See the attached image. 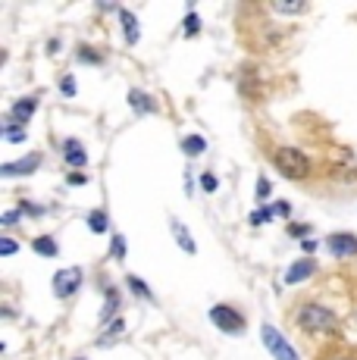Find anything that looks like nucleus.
Instances as JSON below:
<instances>
[{"mask_svg":"<svg viewBox=\"0 0 357 360\" xmlns=\"http://www.w3.org/2000/svg\"><path fill=\"white\" fill-rule=\"evenodd\" d=\"M294 323H298V329L313 332V335L339 332V316H335L329 307H323V304H304V307H298Z\"/></svg>","mask_w":357,"mask_h":360,"instance_id":"obj_1","label":"nucleus"},{"mask_svg":"<svg viewBox=\"0 0 357 360\" xmlns=\"http://www.w3.org/2000/svg\"><path fill=\"white\" fill-rule=\"evenodd\" d=\"M270 160L285 179H294V182L311 176V160H307L304 150H298V148H276L270 154Z\"/></svg>","mask_w":357,"mask_h":360,"instance_id":"obj_2","label":"nucleus"},{"mask_svg":"<svg viewBox=\"0 0 357 360\" xmlns=\"http://www.w3.org/2000/svg\"><path fill=\"white\" fill-rule=\"evenodd\" d=\"M260 338H264V348L270 351L276 360H301V354L294 351V345L288 342L273 323H264V326H260Z\"/></svg>","mask_w":357,"mask_h":360,"instance_id":"obj_3","label":"nucleus"},{"mask_svg":"<svg viewBox=\"0 0 357 360\" xmlns=\"http://www.w3.org/2000/svg\"><path fill=\"white\" fill-rule=\"evenodd\" d=\"M210 320H214L216 329L229 332V335H238V332H245V316L238 314L232 304H216V307L210 310Z\"/></svg>","mask_w":357,"mask_h":360,"instance_id":"obj_4","label":"nucleus"},{"mask_svg":"<svg viewBox=\"0 0 357 360\" xmlns=\"http://www.w3.org/2000/svg\"><path fill=\"white\" fill-rule=\"evenodd\" d=\"M79 288H82V269L79 266L60 269V273L53 276V295L57 297H72Z\"/></svg>","mask_w":357,"mask_h":360,"instance_id":"obj_5","label":"nucleus"},{"mask_svg":"<svg viewBox=\"0 0 357 360\" xmlns=\"http://www.w3.org/2000/svg\"><path fill=\"white\" fill-rule=\"evenodd\" d=\"M326 251L332 257H357V235L351 232H332L326 238Z\"/></svg>","mask_w":357,"mask_h":360,"instance_id":"obj_6","label":"nucleus"},{"mask_svg":"<svg viewBox=\"0 0 357 360\" xmlns=\"http://www.w3.org/2000/svg\"><path fill=\"white\" fill-rule=\"evenodd\" d=\"M35 110H38V98H19V101L10 107L6 120L16 122V126H29V120L35 116Z\"/></svg>","mask_w":357,"mask_h":360,"instance_id":"obj_7","label":"nucleus"},{"mask_svg":"<svg viewBox=\"0 0 357 360\" xmlns=\"http://www.w3.org/2000/svg\"><path fill=\"white\" fill-rule=\"evenodd\" d=\"M41 166V157L32 154L29 160H13V163H4L0 166V176L4 179H16V176H29V172H35Z\"/></svg>","mask_w":357,"mask_h":360,"instance_id":"obj_8","label":"nucleus"},{"mask_svg":"<svg viewBox=\"0 0 357 360\" xmlns=\"http://www.w3.org/2000/svg\"><path fill=\"white\" fill-rule=\"evenodd\" d=\"M313 273H317V263H313L311 257L292 263V266H288V273H285V285H298V282H307Z\"/></svg>","mask_w":357,"mask_h":360,"instance_id":"obj_9","label":"nucleus"},{"mask_svg":"<svg viewBox=\"0 0 357 360\" xmlns=\"http://www.w3.org/2000/svg\"><path fill=\"white\" fill-rule=\"evenodd\" d=\"M119 22H122V34H126V44H138V41H141V29H138L135 13L132 10H119Z\"/></svg>","mask_w":357,"mask_h":360,"instance_id":"obj_10","label":"nucleus"},{"mask_svg":"<svg viewBox=\"0 0 357 360\" xmlns=\"http://www.w3.org/2000/svg\"><path fill=\"white\" fill-rule=\"evenodd\" d=\"M173 238H176V245L182 248L185 254H195L197 251V245H195V238H191V232H188V226L182 223V219H173Z\"/></svg>","mask_w":357,"mask_h":360,"instance_id":"obj_11","label":"nucleus"},{"mask_svg":"<svg viewBox=\"0 0 357 360\" xmlns=\"http://www.w3.org/2000/svg\"><path fill=\"white\" fill-rule=\"evenodd\" d=\"M129 107H132L135 113H154L157 103H154V98H150L148 91H141V88H132V91H129Z\"/></svg>","mask_w":357,"mask_h":360,"instance_id":"obj_12","label":"nucleus"},{"mask_svg":"<svg viewBox=\"0 0 357 360\" xmlns=\"http://www.w3.org/2000/svg\"><path fill=\"white\" fill-rule=\"evenodd\" d=\"M63 157H66V163H70V166H79V169H82V166L88 163V157H85V148H82L79 141H72V138H70V141L63 144Z\"/></svg>","mask_w":357,"mask_h":360,"instance_id":"obj_13","label":"nucleus"},{"mask_svg":"<svg viewBox=\"0 0 357 360\" xmlns=\"http://www.w3.org/2000/svg\"><path fill=\"white\" fill-rule=\"evenodd\" d=\"M182 150H185V157H201L204 150H207V141H204L201 135H185L182 138Z\"/></svg>","mask_w":357,"mask_h":360,"instance_id":"obj_14","label":"nucleus"},{"mask_svg":"<svg viewBox=\"0 0 357 360\" xmlns=\"http://www.w3.org/2000/svg\"><path fill=\"white\" fill-rule=\"evenodd\" d=\"M32 248L41 254V257H57L60 254V248H57V241L51 238V235H38L35 241H32Z\"/></svg>","mask_w":357,"mask_h":360,"instance_id":"obj_15","label":"nucleus"},{"mask_svg":"<svg viewBox=\"0 0 357 360\" xmlns=\"http://www.w3.org/2000/svg\"><path fill=\"white\" fill-rule=\"evenodd\" d=\"M0 135H4V141H10V144L25 141V126H16V122L6 120V122H4V129H0Z\"/></svg>","mask_w":357,"mask_h":360,"instance_id":"obj_16","label":"nucleus"},{"mask_svg":"<svg viewBox=\"0 0 357 360\" xmlns=\"http://www.w3.org/2000/svg\"><path fill=\"white\" fill-rule=\"evenodd\" d=\"M88 229H91L94 235H100V232H107L110 229V217L104 210H94L91 217H88Z\"/></svg>","mask_w":357,"mask_h":360,"instance_id":"obj_17","label":"nucleus"},{"mask_svg":"<svg viewBox=\"0 0 357 360\" xmlns=\"http://www.w3.org/2000/svg\"><path fill=\"white\" fill-rule=\"evenodd\" d=\"M116 310H119V292H116L113 285H107V307H104V314H100V320H110Z\"/></svg>","mask_w":357,"mask_h":360,"instance_id":"obj_18","label":"nucleus"},{"mask_svg":"<svg viewBox=\"0 0 357 360\" xmlns=\"http://www.w3.org/2000/svg\"><path fill=\"white\" fill-rule=\"evenodd\" d=\"M126 282H129V288H132V292L138 295V297H144V301H154V295H150V288L144 285V282L138 279V276H129Z\"/></svg>","mask_w":357,"mask_h":360,"instance_id":"obj_19","label":"nucleus"},{"mask_svg":"<svg viewBox=\"0 0 357 360\" xmlns=\"http://www.w3.org/2000/svg\"><path fill=\"white\" fill-rule=\"evenodd\" d=\"M201 32V19H197L195 6H188V16H185V38H191V34Z\"/></svg>","mask_w":357,"mask_h":360,"instance_id":"obj_20","label":"nucleus"},{"mask_svg":"<svg viewBox=\"0 0 357 360\" xmlns=\"http://www.w3.org/2000/svg\"><path fill=\"white\" fill-rule=\"evenodd\" d=\"M273 13H285V16H301V13H307V4H273Z\"/></svg>","mask_w":357,"mask_h":360,"instance_id":"obj_21","label":"nucleus"},{"mask_svg":"<svg viewBox=\"0 0 357 360\" xmlns=\"http://www.w3.org/2000/svg\"><path fill=\"white\" fill-rule=\"evenodd\" d=\"M126 251H129L126 238H122V235H113V245H110V257H113V260H122V257H126Z\"/></svg>","mask_w":357,"mask_h":360,"instance_id":"obj_22","label":"nucleus"},{"mask_svg":"<svg viewBox=\"0 0 357 360\" xmlns=\"http://www.w3.org/2000/svg\"><path fill=\"white\" fill-rule=\"evenodd\" d=\"M79 60L82 63H104V53H94V47H79Z\"/></svg>","mask_w":357,"mask_h":360,"instance_id":"obj_23","label":"nucleus"},{"mask_svg":"<svg viewBox=\"0 0 357 360\" xmlns=\"http://www.w3.org/2000/svg\"><path fill=\"white\" fill-rule=\"evenodd\" d=\"M270 217H273V207H266V210H254L251 217H248V223H251V226H264Z\"/></svg>","mask_w":357,"mask_h":360,"instance_id":"obj_24","label":"nucleus"},{"mask_svg":"<svg viewBox=\"0 0 357 360\" xmlns=\"http://www.w3.org/2000/svg\"><path fill=\"white\" fill-rule=\"evenodd\" d=\"M16 238H10V235H4V238H0V254H4V257H13V254H16Z\"/></svg>","mask_w":357,"mask_h":360,"instance_id":"obj_25","label":"nucleus"},{"mask_svg":"<svg viewBox=\"0 0 357 360\" xmlns=\"http://www.w3.org/2000/svg\"><path fill=\"white\" fill-rule=\"evenodd\" d=\"M201 188L204 191H216L219 188V182H216L214 172H201Z\"/></svg>","mask_w":357,"mask_h":360,"instance_id":"obj_26","label":"nucleus"},{"mask_svg":"<svg viewBox=\"0 0 357 360\" xmlns=\"http://www.w3.org/2000/svg\"><path fill=\"white\" fill-rule=\"evenodd\" d=\"M60 91H63L66 98H72V94L79 91V88H75V79H72V75H63V82H60Z\"/></svg>","mask_w":357,"mask_h":360,"instance_id":"obj_27","label":"nucleus"},{"mask_svg":"<svg viewBox=\"0 0 357 360\" xmlns=\"http://www.w3.org/2000/svg\"><path fill=\"white\" fill-rule=\"evenodd\" d=\"M16 219H19V210H6L0 223H4V226H13V223H16Z\"/></svg>","mask_w":357,"mask_h":360,"instance_id":"obj_28","label":"nucleus"},{"mask_svg":"<svg viewBox=\"0 0 357 360\" xmlns=\"http://www.w3.org/2000/svg\"><path fill=\"white\" fill-rule=\"evenodd\" d=\"M66 182H70V185H85L88 179L82 176V172H75V169H72V172H70V179H66Z\"/></svg>","mask_w":357,"mask_h":360,"instance_id":"obj_29","label":"nucleus"},{"mask_svg":"<svg viewBox=\"0 0 357 360\" xmlns=\"http://www.w3.org/2000/svg\"><path fill=\"white\" fill-rule=\"evenodd\" d=\"M270 195V182H266V179H260L257 182V198H266Z\"/></svg>","mask_w":357,"mask_h":360,"instance_id":"obj_30","label":"nucleus"},{"mask_svg":"<svg viewBox=\"0 0 357 360\" xmlns=\"http://www.w3.org/2000/svg\"><path fill=\"white\" fill-rule=\"evenodd\" d=\"M122 329H126V323H122V320H113V323H110V329H107V335H116V332H122Z\"/></svg>","mask_w":357,"mask_h":360,"instance_id":"obj_31","label":"nucleus"},{"mask_svg":"<svg viewBox=\"0 0 357 360\" xmlns=\"http://www.w3.org/2000/svg\"><path fill=\"white\" fill-rule=\"evenodd\" d=\"M311 232V226H292V229H288V235H294V238H298V235H307Z\"/></svg>","mask_w":357,"mask_h":360,"instance_id":"obj_32","label":"nucleus"},{"mask_svg":"<svg viewBox=\"0 0 357 360\" xmlns=\"http://www.w3.org/2000/svg\"><path fill=\"white\" fill-rule=\"evenodd\" d=\"M273 213H279V217H288V213H292V207H288V204H276V207H273Z\"/></svg>","mask_w":357,"mask_h":360,"instance_id":"obj_33","label":"nucleus"},{"mask_svg":"<svg viewBox=\"0 0 357 360\" xmlns=\"http://www.w3.org/2000/svg\"><path fill=\"white\" fill-rule=\"evenodd\" d=\"M332 360H351V357H332Z\"/></svg>","mask_w":357,"mask_h":360,"instance_id":"obj_34","label":"nucleus"},{"mask_svg":"<svg viewBox=\"0 0 357 360\" xmlns=\"http://www.w3.org/2000/svg\"><path fill=\"white\" fill-rule=\"evenodd\" d=\"M79 360H85V357H79Z\"/></svg>","mask_w":357,"mask_h":360,"instance_id":"obj_35","label":"nucleus"},{"mask_svg":"<svg viewBox=\"0 0 357 360\" xmlns=\"http://www.w3.org/2000/svg\"><path fill=\"white\" fill-rule=\"evenodd\" d=\"M354 320H357V314H354Z\"/></svg>","mask_w":357,"mask_h":360,"instance_id":"obj_36","label":"nucleus"}]
</instances>
